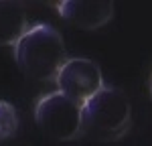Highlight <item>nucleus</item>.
<instances>
[{
	"mask_svg": "<svg viewBox=\"0 0 152 146\" xmlns=\"http://www.w3.org/2000/svg\"><path fill=\"white\" fill-rule=\"evenodd\" d=\"M14 59L24 75L37 81H55L67 63V49L57 28L35 23L14 47Z\"/></svg>",
	"mask_w": 152,
	"mask_h": 146,
	"instance_id": "nucleus-1",
	"label": "nucleus"
},
{
	"mask_svg": "<svg viewBox=\"0 0 152 146\" xmlns=\"http://www.w3.org/2000/svg\"><path fill=\"white\" fill-rule=\"evenodd\" d=\"M132 126V104L128 96L104 85L91 99L81 106V132L94 140L116 142L128 134Z\"/></svg>",
	"mask_w": 152,
	"mask_h": 146,
	"instance_id": "nucleus-2",
	"label": "nucleus"
},
{
	"mask_svg": "<svg viewBox=\"0 0 152 146\" xmlns=\"http://www.w3.org/2000/svg\"><path fill=\"white\" fill-rule=\"evenodd\" d=\"M37 126L59 142L77 140L81 132V106L61 91L43 96L35 106Z\"/></svg>",
	"mask_w": 152,
	"mask_h": 146,
	"instance_id": "nucleus-3",
	"label": "nucleus"
},
{
	"mask_svg": "<svg viewBox=\"0 0 152 146\" xmlns=\"http://www.w3.org/2000/svg\"><path fill=\"white\" fill-rule=\"evenodd\" d=\"M55 85H57V91L83 106L105 83L104 73L95 61L87 57H69L67 63L63 65V69L59 71Z\"/></svg>",
	"mask_w": 152,
	"mask_h": 146,
	"instance_id": "nucleus-4",
	"label": "nucleus"
},
{
	"mask_svg": "<svg viewBox=\"0 0 152 146\" xmlns=\"http://www.w3.org/2000/svg\"><path fill=\"white\" fill-rule=\"evenodd\" d=\"M55 8L61 18L85 31L102 28L114 18L112 0H61Z\"/></svg>",
	"mask_w": 152,
	"mask_h": 146,
	"instance_id": "nucleus-5",
	"label": "nucleus"
},
{
	"mask_svg": "<svg viewBox=\"0 0 152 146\" xmlns=\"http://www.w3.org/2000/svg\"><path fill=\"white\" fill-rule=\"evenodd\" d=\"M24 4L16 0H0V47H16L28 31Z\"/></svg>",
	"mask_w": 152,
	"mask_h": 146,
	"instance_id": "nucleus-6",
	"label": "nucleus"
},
{
	"mask_svg": "<svg viewBox=\"0 0 152 146\" xmlns=\"http://www.w3.org/2000/svg\"><path fill=\"white\" fill-rule=\"evenodd\" d=\"M18 130V114L10 101L0 99V142L12 138Z\"/></svg>",
	"mask_w": 152,
	"mask_h": 146,
	"instance_id": "nucleus-7",
	"label": "nucleus"
},
{
	"mask_svg": "<svg viewBox=\"0 0 152 146\" xmlns=\"http://www.w3.org/2000/svg\"><path fill=\"white\" fill-rule=\"evenodd\" d=\"M150 93H152V85H150Z\"/></svg>",
	"mask_w": 152,
	"mask_h": 146,
	"instance_id": "nucleus-8",
	"label": "nucleus"
}]
</instances>
